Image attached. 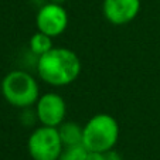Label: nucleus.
Masks as SVG:
<instances>
[{
  "label": "nucleus",
  "mask_w": 160,
  "mask_h": 160,
  "mask_svg": "<svg viewBox=\"0 0 160 160\" xmlns=\"http://www.w3.org/2000/svg\"><path fill=\"white\" fill-rule=\"evenodd\" d=\"M60 138L62 140L64 148L67 146H77L82 145V136H84V126L72 121H64L57 128Z\"/></svg>",
  "instance_id": "nucleus-8"
},
{
  "label": "nucleus",
  "mask_w": 160,
  "mask_h": 160,
  "mask_svg": "<svg viewBox=\"0 0 160 160\" xmlns=\"http://www.w3.org/2000/svg\"><path fill=\"white\" fill-rule=\"evenodd\" d=\"M40 79L51 87H67L77 81L82 70L78 54L67 47H52L37 58Z\"/></svg>",
  "instance_id": "nucleus-1"
},
{
  "label": "nucleus",
  "mask_w": 160,
  "mask_h": 160,
  "mask_svg": "<svg viewBox=\"0 0 160 160\" xmlns=\"http://www.w3.org/2000/svg\"><path fill=\"white\" fill-rule=\"evenodd\" d=\"M50 2H52V3H58V4H64L67 0H50Z\"/></svg>",
  "instance_id": "nucleus-13"
},
{
  "label": "nucleus",
  "mask_w": 160,
  "mask_h": 160,
  "mask_svg": "<svg viewBox=\"0 0 160 160\" xmlns=\"http://www.w3.org/2000/svg\"><path fill=\"white\" fill-rule=\"evenodd\" d=\"M88 150L84 145L67 146L62 149L58 160H87Z\"/></svg>",
  "instance_id": "nucleus-10"
},
{
  "label": "nucleus",
  "mask_w": 160,
  "mask_h": 160,
  "mask_svg": "<svg viewBox=\"0 0 160 160\" xmlns=\"http://www.w3.org/2000/svg\"><path fill=\"white\" fill-rule=\"evenodd\" d=\"M52 47H54V44H52V37L47 36V34L41 33V31H38V30L28 40V50H30L31 54L36 55L37 58L41 57V55L45 54L47 51H50Z\"/></svg>",
  "instance_id": "nucleus-9"
},
{
  "label": "nucleus",
  "mask_w": 160,
  "mask_h": 160,
  "mask_svg": "<svg viewBox=\"0 0 160 160\" xmlns=\"http://www.w3.org/2000/svg\"><path fill=\"white\" fill-rule=\"evenodd\" d=\"M105 160H123L122 156L119 154V152L115 150V148L111 149V150L105 152Z\"/></svg>",
  "instance_id": "nucleus-12"
},
{
  "label": "nucleus",
  "mask_w": 160,
  "mask_h": 160,
  "mask_svg": "<svg viewBox=\"0 0 160 160\" xmlns=\"http://www.w3.org/2000/svg\"><path fill=\"white\" fill-rule=\"evenodd\" d=\"M62 149L64 145L57 128L41 125L28 136L27 150L33 160H58Z\"/></svg>",
  "instance_id": "nucleus-4"
},
{
  "label": "nucleus",
  "mask_w": 160,
  "mask_h": 160,
  "mask_svg": "<svg viewBox=\"0 0 160 160\" xmlns=\"http://www.w3.org/2000/svg\"><path fill=\"white\" fill-rule=\"evenodd\" d=\"M87 160H105V152L88 150Z\"/></svg>",
  "instance_id": "nucleus-11"
},
{
  "label": "nucleus",
  "mask_w": 160,
  "mask_h": 160,
  "mask_svg": "<svg viewBox=\"0 0 160 160\" xmlns=\"http://www.w3.org/2000/svg\"><path fill=\"white\" fill-rule=\"evenodd\" d=\"M0 91L7 103L20 109L31 108L40 98L38 82L24 70H13L7 72L0 82Z\"/></svg>",
  "instance_id": "nucleus-2"
},
{
  "label": "nucleus",
  "mask_w": 160,
  "mask_h": 160,
  "mask_svg": "<svg viewBox=\"0 0 160 160\" xmlns=\"http://www.w3.org/2000/svg\"><path fill=\"white\" fill-rule=\"evenodd\" d=\"M119 139V123L109 113H97L84 125L82 145L87 150L108 152Z\"/></svg>",
  "instance_id": "nucleus-3"
},
{
  "label": "nucleus",
  "mask_w": 160,
  "mask_h": 160,
  "mask_svg": "<svg viewBox=\"0 0 160 160\" xmlns=\"http://www.w3.org/2000/svg\"><path fill=\"white\" fill-rule=\"evenodd\" d=\"M68 23H70V17L65 7L52 2L41 4L36 14L37 30L52 38L61 36L68 28Z\"/></svg>",
  "instance_id": "nucleus-5"
},
{
  "label": "nucleus",
  "mask_w": 160,
  "mask_h": 160,
  "mask_svg": "<svg viewBox=\"0 0 160 160\" xmlns=\"http://www.w3.org/2000/svg\"><path fill=\"white\" fill-rule=\"evenodd\" d=\"M67 115V103L57 92H45L36 102V116L44 126L58 128Z\"/></svg>",
  "instance_id": "nucleus-6"
},
{
  "label": "nucleus",
  "mask_w": 160,
  "mask_h": 160,
  "mask_svg": "<svg viewBox=\"0 0 160 160\" xmlns=\"http://www.w3.org/2000/svg\"><path fill=\"white\" fill-rule=\"evenodd\" d=\"M140 12V0H102V13L113 26H125Z\"/></svg>",
  "instance_id": "nucleus-7"
}]
</instances>
